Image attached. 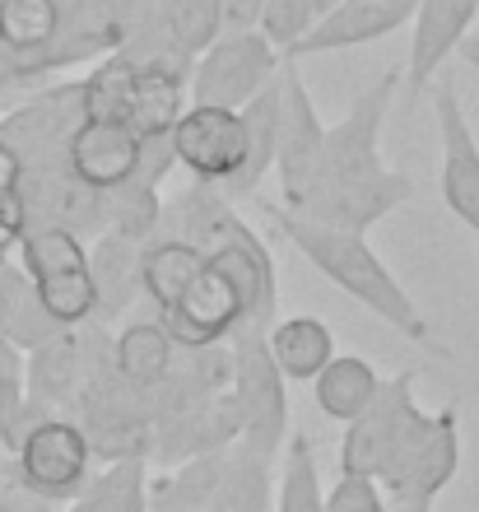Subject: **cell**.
Returning <instances> with one entry per match:
<instances>
[{
    "label": "cell",
    "instance_id": "8",
    "mask_svg": "<svg viewBox=\"0 0 479 512\" xmlns=\"http://www.w3.org/2000/svg\"><path fill=\"white\" fill-rule=\"evenodd\" d=\"M284 56L270 47L261 33H228L196 61V80L191 98L196 108H228L242 112L275 75H280Z\"/></svg>",
    "mask_w": 479,
    "mask_h": 512
},
{
    "label": "cell",
    "instance_id": "23",
    "mask_svg": "<svg viewBox=\"0 0 479 512\" xmlns=\"http://www.w3.org/2000/svg\"><path fill=\"white\" fill-rule=\"evenodd\" d=\"M61 33L56 0H0V47L14 56H42Z\"/></svg>",
    "mask_w": 479,
    "mask_h": 512
},
{
    "label": "cell",
    "instance_id": "2",
    "mask_svg": "<svg viewBox=\"0 0 479 512\" xmlns=\"http://www.w3.org/2000/svg\"><path fill=\"white\" fill-rule=\"evenodd\" d=\"M270 219L280 224V233L289 238L298 252L312 261V266L326 275L331 284H340L349 298H359L368 312H377L386 326H396L405 340L414 345H433V331H428L424 312L405 294V284L382 266V256L368 247L363 233H345V229H326V224H312L303 215H284L275 205H266Z\"/></svg>",
    "mask_w": 479,
    "mask_h": 512
},
{
    "label": "cell",
    "instance_id": "14",
    "mask_svg": "<svg viewBox=\"0 0 479 512\" xmlns=\"http://www.w3.org/2000/svg\"><path fill=\"white\" fill-rule=\"evenodd\" d=\"M475 14H479V0H419V10L410 19L414 24L410 66H405V98L410 103L438 80L442 61L466 42Z\"/></svg>",
    "mask_w": 479,
    "mask_h": 512
},
{
    "label": "cell",
    "instance_id": "31",
    "mask_svg": "<svg viewBox=\"0 0 479 512\" xmlns=\"http://www.w3.org/2000/svg\"><path fill=\"white\" fill-rule=\"evenodd\" d=\"M24 187V159L0 140V191H19Z\"/></svg>",
    "mask_w": 479,
    "mask_h": 512
},
{
    "label": "cell",
    "instance_id": "9",
    "mask_svg": "<svg viewBox=\"0 0 479 512\" xmlns=\"http://www.w3.org/2000/svg\"><path fill=\"white\" fill-rule=\"evenodd\" d=\"M433 117H438V182H442V201L470 233H479V140L470 126L461 98H456L452 80H433Z\"/></svg>",
    "mask_w": 479,
    "mask_h": 512
},
{
    "label": "cell",
    "instance_id": "16",
    "mask_svg": "<svg viewBox=\"0 0 479 512\" xmlns=\"http://www.w3.org/2000/svg\"><path fill=\"white\" fill-rule=\"evenodd\" d=\"M182 103H187V94H182V75H173L163 61H140L135 84H131V103H126V122L121 126H126L140 145L168 140L173 126H177V117L187 112Z\"/></svg>",
    "mask_w": 479,
    "mask_h": 512
},
{
    "label": "cell",
    "instance_id": "3",
    "mask_svg": "<svg viewBox=\"0 0 479 512\" xmlns=\"http://www.w3.org/2000/svg\"><path fill=\"white\" fill-rule=\"evenodd\" d=\"M228 401L238 410V438L242 447L270 461L289 443V396H284V373L275 368L266 350V326L242 322L233 331V354H228Z\"/></svg>",
    "mask_w": 479,
    "mask_h": 512
},
{
    "label": "cell",
    "instance_id": "4",
    "mask_svg": "<svg viewBox=\"0 0 479 512\" xmlns=\"http://www.w3.org/2000/svg\"><path fill=\"white\" fill-rule=\"evenodd\" d=\"M24 275L33 284V294L56 322L75 331L98 312V289L94 270H89V247L80 243V233L70 229H28L24 243Z\"/></svg>",
    "mask_w": 479,
    "mask_h": 512
},
{
    "label": "cell",
    "instance_id": "24",
    "mask_svg": "<svg viewBox=\"0 0 479 512\" xmlns=\"http://www.w3.org/2000/svg\"><path fill=\"white\" fill-rule=\"evenodd\" d=\"M242 126H247V173L233 191H247L261 182L266 168H275V135H280V75L261 89V94L242 108Z\"/></svg>",
    "mask_w": 479,
    "mask_h": 512
},
{
    "label": "cell",
    "instance_id": "32",
    "mask_svg": "<svg viewBox=\"0 0 479 512\" xmlns=\"http://www.w3.org/2000/svg\"><path fill=\"white\" fill-rule=\"evenodd\" d=\"M456 52L466 56V66H470V70H475V75H479V33H466V42H461Z\"/></svg>",
    "mask_w": 479,
    "mask_h": 512
},
{
    "label": "cell",
    "instance_id": "18",
    "mask_svg": "<svg viewBox=\"0 0 479 512\" xmlns=\"http://www.w3.org/2000/svg\"><path fill=\"white\" fill-rule=\"evenodd\" d=\"M266 350L284 382H312L335 359V336L321 317H284L266 326Z\"/></svg>",
    "mask_w": 479,
    "mask_h": 512
},
{
    "label": "cell",
    "instance_id": "25",
    "mask_svg": "<svg viewBox=\"0 0 479 512\" xmlns=\"http://www.w3.org/2000/svg\"><path fill=\"white\" fill-rule=\"evenodd\" d=\"M135 70H140V61L107 56L103 66L80 84V117H89V122H126V103H131Z\"/></svg>",
    "mask_w": 479,
    "mask_h": 512
},
{
    "label": "cell",
    "instance_id": "1",
    "mask_svg": "<svg viewBox=\"0 0 479 512\" xmlns=\"http://www.w3.org/2000/svg\"><path fill=\"white\" fill-rule=\"evenodd\" d=\"M400 89V70L377 75L354 108L335 126H326V149H321V173L312 187V201L303 205V219L326 224V229L368 233L377 219H386L405 196H410V177L386 168L377 135L391 112V98Z\"/></svg>",
    "mask_w": 479,
    "mask_h": 512
},
{
    "label": "cell",
    "instance_id": "22",
    "mask_svg": "<svg viewBox=\"0 0 479 512\" xmlns=\"http://www.w3.org/2000/svg\"><path fill=\"white\" fill-rule=\"evenodd\" d=\"M149 457H121L112 461L98 480L84 485V494L75 499L70 512H149V499H145V485H149Z\"/></svg>",
    "mask_w": 479,
    "mask_h": 512
},
{
    "label": "cell",
    "instance_id": "26",
    "mask_svg": "<svg viewBox=\"0 0 479 512\" xmlns=\"http://www.w3.org/2000/svg\"><path fill=\"white\" fill-rule=\"evenodd\" d=\"M275 512H326V494H321V475H317V452H312V438H303V433H289Z\"/></svg>",
    "mask_w": 479,
    "mask_h": 512
},
{
    "label": "cell",
    "instance_id": "19",
    "mask_svg": "<svg viewBox=\"0 0 479 512\" xmlns=\"http://www.w3.org/2000/svg\"><path fill=\"white\" fill-rule=\"evenodd\" d=\"M382 378L373 373L368 359L359 354H335L331 364L312 378V396H317V410L326 419H340V424H354V419L377 401Z\"/></svg>",
    "mask_w": 479,
    "mask_h": 512
},
{
    "label": "cell",
    "instance_id": "21",
    "mask_svg": "<svg viewBox=\"0 0 479 512\" xmlns=\"http://www.w3.org/2000/svg\"><path fill=\"white\" fill-rule=\"evenodd\" d=\"M140 261H145V252L135 247V238H121V233H107L103 243L89 252V270H94V289H98V312H103V317H117V312L131 308L135 294H145V284H140Z\"/></svg>",
    "mask_w": 479,
    "mask_h": 512
},
{
    "label": "cell",
    "instance_id": "6",
    "mask_svg": "<svg viewBox=\"0 0 479 512\" xmlns=\"http://www.w3.org/2000/svg\"><path fill=\"white\" fill-rule=\"evenodd\" d=\"M14 461H19V489L24 494H33L42 503H66L80 499L84 485H89L94 452H89V438H84L75 419L47 415L24 433Z\"/></svg>",
    "mask_w": 479,
    "mask_h": 512
},
{
    "label": "cell",
    "instance_id": "30",
    "mask_svg": "<svg viewBox=\"0 0 479 512\" xmlns=\"http://www.w3.org/2000/svg\"><path fill=\"white\" fill-rule=\"evenodd\" d=\"M28 233V201L24 191H0V256L10 252V247L24 243Z\"/></svg>",
    "mask_w": 479,
    "mask_h": 512
},
{
    "label": "cell",
    "instance_id": "15",
    "mask_svg": "<svg viewBox=\"0 0 479 512\" xmlns=\"http://www.w3.org/2000/svg\"><path fill=\"white\" fill-rule=\"evenodd\" d=\"M410 401H414V378H410V373H400V378L382 382L377 401L368 405L354 424H345V443H340V475H363V480H373L386 433H391V424H396L400 410H405Z\"/></svg>",
    "mask_w": 479,
    "mask_h": 512
},
{
    "label": "cell",
    "instance_id": "28",
    "mask_svg": "<svg viewBox=\"0 0 479 512\" xmlns=\"http://www.w3.org/2000/svg\"><path fill=\"white\" fill-rule=\"evenodd\" d=\"M326 512H391L382 499V489L363 475H340L335 489L326 494Z\"/></svg>",
    "mask_w": 479,
    "mask_h": 512
},
{
    "label": "cell",
    "instance_id": "5",
    "mask_svg": "<svg viewBox=\"0 0 479 512\" xmlns=\"http://www.w3.org/2000/svg\"><path fill=\"white\" fill-rule=\"evenodd\" d=\"M321 149H326V126H321L307 84L298 75V61L284 56L280 66V135H275V173H280V191L289 215H303V205L312 201L321 173Z\"/></svg>",
    "mask_w": 479,
    "mask_h": 512
},
{
    "label": "cell",
    "instance_id": "10",
    "mask_svg": "<svg viewBox=\"0 0 479 512\" xmlns=\"http://www.w3.org/2000/svg\"><path fill=\"white\" fill-rule=\"evenodd\" d=\"M154 322L173 336L177 350H214L219 340H228L242 326V298H238V289L205 261L196 280H191L168 308H159Z\"/></svg>",
    "mask_w": 479,
    "mask_h": 512
},
{
    "label": "cell",
    "instance_id": "11",
    "mask_svg": "<svg viewBox=\"0 0 479 512\" xmlns=\"http://www.w3.org/2000/svg\"><path fill=\"white\" fill-rule=\"evenodd\" d=\"M414 10H419V0H335L284 56L303 61V56L363 47V42H377L386 33H396L400 24H410Z\"/></svg>",
    "mask_w": 479,
    "mask_h": 512
},
{
    "label": "cell",
    "instance_id": "29",
    "mask_svg": "<svg viewBox=\"0 0 479 512\" xmlns=\"http://www.w3.org/2000/svg\"><path fill=\"white\" fill-rule=\"evenodd\" d=\"M28 391H24V368H0V443H10L14 424L24 415Z\"/></svg>",
    "mask_w": 479,
    "mask_h": 512
},
{
    "label": "cell",
    "instance_id": "20",
    "mask_svg": "<svg viewBox=\"0 0 479 512\" xmlns=\"http://www.w3.org/2000/svg\"><path fill=\"white\" fill-rule=\"evenodd\" d=\"M177 354L182 350H177L173 336H168L159 322H131L117 336V345H112V368H117L135 391H149L173 373Z\"/></svg>",
    "mask_w": 479,
    "mask_h": 512
},
{
    "label": "cell",
    "instance_id": "12",
    "mask_svg": "<svg viewBox=\"0 0 479 512\" xmlns=\"http://www.w3.org/2000/svg\"><path fill=\"white\" fill-rule=\"evenodd\" d=\"M140 159H145V145L121 122H89V117H80V126L66 140L70 177L80 187L98 191V196L126 187L140 173Z\"/></svg>",
    "mask_w": 479,
    "mask_h": 512
},
{
    "label": "cell",
    "instance_id": "33",
    "mask_svg": "<svg viewBox=\"0 0 479 512\" xmlns=\"http://www.w3.org/2000/svg\"><path fill=\"white\" fill-rule=\"evenodd\" d=\"M0 368H24V354L14 350L5 336H0Z\"/></svg>",
    "mask_w": 479,
    "mask_h": 512
},
{
    "label": "cell",
    "instance_id": "7",
    "mask_svg": "<svg viewBox=\"0 0 479 512\" xmlns=\"http://www.w3.org/2000/svg\"><path fill=\"white\" fill-rule=\"evenodd\" d=\"M168 149L196 177V187L233 191L242 182V173H247V126H242V112L196 108L191 103L177 117L173 135H168Z\"/></svg>",
    "mask_w": 479,
    "mask_h": 512
},
{
    "label": "cell",
    "instance_id": "34",
    "mask_svg": "<svg viewBox=\"0 0 479 512\" xmlns=\"http://www.w3.org/2000/svg\"><path fill=\"white\" fill-rule=\"evenodd\" d=\"M326 5H335V0H326Z\"/></svg>",
    "mask_w": 479,
    "mask_h": 512
},
{
    "label": "cell",
    "instance_id": "13",
    "mask_svg": "<svg viewBox=\"0 0 479 512\" xmlns=\"http://www.w3.org/2000/svg\"><path fill=\"white\" fill-rule=\"evenodd\" d=\"M456 461H461V438H456V415L438 410L428 433L419 438V447L410 452V461L400 466L391 480H382V499L386 503H405V508H428L442 489L452 485Z\"/></svg>",
    "mask_w": 479,
    "mask_h": 512
},
{
    "label": "cell",
    "instance_id": "27",
    "mask_svg": "<svg viewBox=\"0 0 479 512\" xmlns=\"http://www.w3.org/2000/svg\"><path fill=\"white\" fill-rule=\"evenodd\" d=\"M326 10H331L326 0H266L261 14H256V19H261V38L284 56Z\"/></svg>",
    "mask_w": 479,
    "mask_h": 512
},
{
    "label": "cell",
    "instance_id": "17",
    "mask_svg": "<svg viewBox=\"0 0 479 512\" xmlns=\"http://www.w3.org/2000/svg\"><path fill=\"white\" fill-rule=\"evenodd\" d=\"M84 387V340L75 331H61L56 340L28 350L24 359V391L28 401L52 415L56 405L75 401Z\"/></svg>",
    "mask_w": 479,
    "mask_h": 512
}]
</instances>
